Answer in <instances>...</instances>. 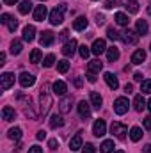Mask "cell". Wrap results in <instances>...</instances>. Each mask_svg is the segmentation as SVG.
Masks as SVG:
<instances>
[{"mask_svg": "<svg viewBox=\"0 0 151 153\" xmlns=\"http://www.w3.org/2000/svg\"><path fill=\"white\" fill-rule=\"evenodd\" d=\"M144 126H146L148 130H151V116H148V117L144 119Z\"/></svg>", "mask_w": 151, "mask_h": 153, "instance_id": "f907efd6", "label": "cell"}, {"mask_svg": "<svg viewBox=\"0 0 151 153\" xmlns=\"http://www.w3.org/2000/svg\"><path fill=\"white\" fill-rule=\"evenodd\" d=\"M141 137H142V130H141L139 126H133V128L130 130V139H132L133 143H137V141H141Z\"/></svg>", "mask_w": 151, "mask_h": 153, "instance_id": "1f68e13d", "label": "cell"}, {"mask_svg": "<svg viewBox=\"0 0 151 153\" xmlns=\"http://www.w3.org/2000/svg\"><path fill=\"white\" fill-rule=\"evenodd\" d=\"M29 153H43V150L36 144V146H30V148H29Z\"/></svg>", "mask_w": 151, "mask_h": 153, "instance_id": "bcb514c9", "label": "cell"}, {"mask_svg": "<svg viewBox=\"0 0 151 153\" xmlns=\"http://www.w3.org/2000/svg\"><path fill=\"white\" fill-rule=\"evenodd\" d=\"M41 2H46V0H41Z\"/></svg>", "mask_w": 151, "mask_h": 153, "instance_id": "6125c7cd", "label": "cell"}, {"mask_svg": "<svg viewBox=\"0 0 151 153\" xmlns=\"http://www.w3.org/2000/svg\"><path fill=\"white\" fill-rule=\"evenodd\" d=\"M21 48H23L21 41H20V39H13V43H11V53H13V55H18V53L21 52Z\"/></svg>", "mask_w": 151, "mask_h": 153, "instance_id": "4dcf8cb0", "label": "cell"}, {"mask_svg": "<svg viewBox=\"0 0 151 153\" xmlns=\"http://www.w3.org/2000/svg\"><path fill=\"white\" fill-rule=\"evenodd\" d=\"M18 9H20V13H21V14H29V13L32 11V2H30V0H23V2L20 4V7H18Z\"/></svg>", "mask_w": 151, "mask_h": 153, "instance_id": "d6a6232c", "label": "cell"}, {"mask_svg": "<svg viewBox=\"0 0 151 153\" xmlns=\"http://www.w3.org/2000/svg\"><path fill=\"white\" fill-rule=\"evenodd\" d=\"M64 125V119H62V116H57V114H53L52 117H50V128H61Z\"/></svg>", "mask_w": 151, "mask_h": 153, "instance_id": "cb8c5ba5", "label": "cell"}, {"mask_svg": "<svg viewBox=\"0 0 151 153\" xmlns=\"http://www.w3.org/2000/svg\"><path fill=\"white\" fill-rule=\"evenodd\" d=\"M126 9H128V13H132V14H135V13H139V2L137 0H128L126 4Z\"/></svg>", "mask_w": 151, "mask_h": 153, "instance_id": "836d02e7", "label": "cell"}, {"mask_svg": "<svg viewBox=\"0 0 151 153\" xmlns=\"http://www.w3.org/2000/svg\"><path fill=\"white\" fill-rule=\"evenodd\" d=\"M48 146H50V150H57L59 148V141L57 139H50L48 141Z\"/></svg>", "mask_w": 151, "mask_h": 153, "instance_id": "7bdbcfd3", "label": "cell"}, {"mask_svg": "<svg viewBox=\"0 0 151 153\" xmlns=\"http://www.w3.org/2000/svg\"><path fill=\"white\" fill-rule=\"evenodd\" d=\"M148 109H150V112H151V98H150V102H148Z\"/></svg>", "mask_w": 151, "mask_h": 153, "instance_id": "91938a15", "label": "cell"}, {"mask_svg": "<svg viewBox=\"0 0 151 153\" xmlns=\"http://www.w3.org/2000/svg\"><path fill=\"white\" fill-rule=\"evenodd\" d=\"M66 91H68V87H66V82H62V80H57V82H53V93H55V94H59V96H64V94H66Z\"/></svg>", "mask_w": 151, "mask_h": 153, "instance_id": "d6986e66", "label": "cell"}, {"mask_svg": "<svg viewBox=\"0 0 151 153\" xmlns=\"http://www.w3.org/2000/svg\"><path fill=\"white\" fill-rule=\"evenodd\" d=\"M34 38H36V29H34V25H27V27L23 29V41L30 43V41H34Z\"/></svg>", "mask_w": 151, "mask_h": 153, "instance_id": "ac0fdd59", "label": "cell"}, {"mask_svg": "<svg viewBox=\"0 0 151 153\" xmlns=\"http://www.w3.org/2000/svg\"><path fill=\"white\" fill-rule=\"evenodd\" d=\"M139 32L137 30H132V29H126L124 32H121V39L126 43V45H137L139 43Z\"/></svg>", "mask_w": 151, "mask_h": 153, "instance_id": "277c9868", "label": "cell"}, {"mask_svg": "<svg viewBox=\"0 0 151 153\" xmlns=\"http://www.w3.org/2000/svg\"><path fill=\"white\" fill-rule=\"evenodd\" d=\"M0 64H5V53L4 52L0 53Z\"/></svg>", "mask_w": 151, "mask_h": 153, "instance_id": "6f0895ef", "label": "cell"}, {"mask_svg": "<svg viewBox=\"0 0 151 153\" xmlns=\"http://www.w3.org/2000/svg\"><path fill=\"white\" fill-rule=\"evenodd\" d=\"M76 46H78L76 39H68V41L64 43V46H62V55H64V57H73L75 52H76Z\"/></svg>", "mask_w": 151, "mask_h": 153, "instance_id": "8992f818", "label": "cell"}, {"mask_svg": "<svg viewBox=\"0 0 151 153\" xmlns=\"http://www.w3.org/2000/svg\"><path fill=\"white\" fill-rule=\"evenodd\" d=\"M146 105H148V103H146V100L142 98V94H137V96L133 98V109H135V111L141 112V111L146 109Z\"/></svg>", "mask_w": 151, "mask_h": 153, "instance_id": "44dd1931", "label": "cell"}, {"mask_svg": "<svg viewBox=\"0 0 151 153\" xmlns=\"http://www.w3.org/2000/svg\"><path fill=\"white\" fill-rule=\"evenodd\" d=\"M115 5H117V0H107L105 2V9H112Z\"/></svg>", "mask_w": 151, "mask_h": 153, "instance_id": "f6af8a7d", "label": "cell"}, {"mask_svg": "<svg viewBox=\"0 0 151 153\" xmlns=\"http://www.w3.org/2000/svg\"><path fill=\"white\" fill-rule=\"evenodd\" d=\"M96 23L98 25H103L105 23V16L103 14H96Z\"/></svg>", "mask_w": 151, "mask_h": 153, "instance_id": "7dc6e473", "label": "cell"}, {"mask_svg": "<svg viewBox=\"0 0 151 153\" xmlns=\"http://www.w3.org/2000/svg\"><path fill=\"white\" fill-rule=\"evenodd\" d=\"M101 68H103V62L98 61V59H94V61H91V62L87 64V71H91V73H100Z\"/></svg>", "mask_w": 151, "mask_h": 153, "instance_id": "ffe728a7", "label": "cell"}, {"mask_svg": "<svg viewBox=\"0 0 151 153\" xmlns=\"http://www.w3.org/2000/svg\"><path fill=\"white\" fill-rule=\"evenodd\" d=\"M150 48H151V46H150Z\"/></svg>", "mask_w": 151, "mask_h": 153, "instance_id": "be15d7a7", "label": "cell"}, {"mask_svg": "<svg viewBox=\"0 0 151 153\" xmlns=\"http://www.w3.org/2000/svg\"><path fill=\"white\" fill-rule=\"evenodd\" d=\"M36 137H38L39 141H43V139H46V132H44V130H39L38 134H36Z\"/></svg>", "mask_w": 151, "mask_h": 153, "instance_id": "c3c4849f", "label": "cell"}, {"mask_svg": "<svg viewBox=\"0 0 151 153\" xmlns=\"http://www.w3.org/2000/svg\"><path fill=\"white\" fill-rule=\"evenodd\" d=\"M16 2H18V0H4V4H5V5H14Z\"/></svg>", "mask_w": 151, "mask_h": 153, "instance_id": "11a10c76", "label": "cell"}, {"mask_svg": "<svg viewBox=\"0 0 151 153\" xmlns=\"http://www.w3.org/2000/svg\"><path fill=\"white\" fill-rule=\"evenodd\" d=\"M89 98H91V105H93L94 109H98V111H100V109H101V103H103L101 96H100L98 93H94V91H93V93L89 94Z\"/></svg>", "mask_w": 151, "mask_h": 153, "instance_id": "7402d4cb", "label": "cell"}, {"mask_svg": "<svg viewBox=\"0 0 151 153\" xmlns=\"http://www.w3.org/2000/svg\"><path fill=\"white\" fill-rule=\"evenodd\" d=\"M115 23L121 25V27H128L130 20H128V16H126L124 13H115Z\"/></svg>", "mask_w": 151, "mask_h": 153, "instance_id": "4316f807", "label": "cell"}, {"mask_svg": "<svg viewBox=\"0 0 151 153\" xmlns=\"http://www.w3.org/2000/svg\"><path fill=\"white\" fill-rule=\"evenodd\" d=\"M44 18H46V7L44 5H38L34 9V20L36 22H43Z\"/></svg>", "mask_w": 151, "mask_h": 153, "instance_id": "603a6c76", "label": "cell"}, {"mask_svg": "<svg viewBox=\"0 0 151 153\" xmlns=\"http://www.w3.org/2000/svg\"><path fill=\"white\" fill-rule=\"evenodd\" d=\"M82 132H78L75 137L70 141V150L71 152H76V150H82V146H84V143H82V135H80Z\"/></svg>", "mask_w": 151, "mask_h": 153, "instance_id": "e0dca14e", "label": "cell"}, {"mask_svg": "<svg viewBox=\"0 0 151 153\" xmlns=\"http://www.w3.org/2000/svg\"><path fill=\"white\" fill-rule=\"evenodd\" d=\"M13 84H14V73H2V76H0V87H2V91H7Z\"/></svg>", "mask_w": 151, "mask_h": 153, "instance_id": "9c48e42d", "label": "cell"}, {"mask_svg": "<svg viewBox=\"0 0 151 153\" xmlns=\"http://www.w3.org/2000/svg\"><path fill=\"white\" fill-rule=\"evenodd\" d=\"M0 22H2L4 25H7L11 32H14V30L18 29V22H16V20H14L11 14H7V13H4V14L0 16Z\"/></svg>", "mask_w": 151, "mask_h": 153, "instance_id": "ba28073f", "label": "cell"}, {"mask_svg": "<svg viewBox=\"0 0 151 153\" xmlns=\"http://www.w3.org/2000/svg\"><path fill=\"white\" fill-rule=\"evenodd\" d=\"M39 103H41V107H39V112L41 116L44 117V116L48 114V111H50V107H52V96L46 93V91H43L41 89V96H39Z\"/></svg>", "mask_w": 151, "mask_h": 153, "instance_id": "7a4b0ae2", "label": "cell"}, {"mask_svg": "<svg viewBox=\"0 0 151 153\" xmlns=\"http://www.w3.org/2000/svg\"><path fill=\"white\" fill-rule=\"evenodd\" d=\"M103 78H105V82H107V85L110 87V89H117L119 87V80H117V76L114 75V73H110V71H107L105 75H103Z\"/></svg>", "mask_w": 151, "mask_h": 153, "instance_id": "9a60e30c", "label": "cell"}, {"mask_svg": "<svg viewBox=\"0 0 151 153\" xmlns=\"http://www.w3.org/2000/svg\"><path fill=\"white\" fill-rule=\"evenodd\" d=\"M18 80H20L21 87H30V85H34V82H36V76L32 75V73H27V71H23V73H20Z\"/></svg>", "mask_w": 151, "mask_h": 153, "instance_id": "30bf717a", "label": "cell"}, {"mask_svg": "<svg viewBox=\"0 0 151 153\" xmlns=\"http://www.w3.org/2000/svg\"><path fill=\"white\" fill-rule=\"evenodd\" d=\"M107 38L112 39V41H117V39H121V34H119L114 27H109V29H107Z\"/></svg>", "mask_w": 151, "mask_h": 153, "instance_id": "d590c367", "label": "cell"}, {"mask_svg": "<svg viewBox=\"0 0 151 153\" xmlns=\"http://www.w3.org/2000/svg\"><path fill=\"white\" fill-rule=\"evenodd\" d=\"M87 27V18L85 16H78L75 22H73V29L75 30H84Z\"/></svg>", "mask_w": 151, "mask_h": 153, "instance_id": "484cf974", "label": "cell"}, {"mask_svg": "<svg viewBox=\"0 0 151 153\" xmlns=\"http://www.w3.org/2000/svg\"><path fill=\"white\" fill-rule=\"evenodd\" d=\"M71 103H73V98H71V96H64V98L61 100V103H59L61 114H68V112L71 111Z\"/></svg>", "mask_w": 151, "mask_h": 153, "instance_id": "4fadbf2b", "label": "cell"}, {"mask_svg": "<svg viewBox=\"0 0 151 153\" xmlns=\"http://www.w3.org/2000/svg\"><path fill=\"white\" fill-rule=\"evenodd\" d=\"M107 59L114 62V61H117L119 59V50L115 48V46H110V48H107Z\"/></svg>", "mask_w": 151, "mask_h": 153, "instance_id": "f546056e", "label": "cell"}, {"mask_svg": "<svg viewBox=\"0 0 151 153\" xmlns=\"http://www.w3.org/2000/svg\"><path fill=\"white\" fill-rule=\"evenodd\" d=\"M128 107H130V103H128V98H124V96H119L115 102H114V112L117 116H123L128 112Z\"/></svg>", "mask_w": 151, "mask_h": 153, "instance_id": "3957f363", "label": "cell"}, {"mask_svg": "<svg viewBox=\"0 0 151 153\" xmlns=\"http://www.w3.org/2000/svg\"><path fill=\"white\" fill-rule=\"evenodd\" d=\"M110 132H112L117 139H124V137H126V134H128V128H126V125L114 121L112 126H110Z\"/></svg>", "mask_w": 151, "mask_h": 153, "instance_id": "5b68a950", "label": "cell"}, {"mask_svg": "<svg viewBox=\"0 0 151 153\" xmlns=\"http://www.w3.org/2000/svg\"><path fill=\"white\" fill-rule=\"evenodd\" d=\"M146 61V52L142 50V48H139V50H135L133 53H132V62L133 64H142Z\"/></svg>", "mask_w": 151, "mask_h": 153, "instance_id": "2e32d148", "label": "cell"}, {"mask_svg": "<svg viewBox=\"0 0 151 153\" xmlns=\"http://www.w3.org/2000/svg\"><path fill=\"white\" fill-rule=\"evenodd\" d=\"M20 150H21V143H20L18 146H16V150H14V153H20Z\"/></svg>", "mask_w": 151, "mask_h": 153, "instance_id": "680465c9", "label": "cell"}, {"mask_svg": "<svg viewBox=\"0 0 151 153\" xmlns=\"http://www.w3.org/2000/svg\"><path fill=\"white\" fill-rule=\"evenodd\" d=\"M114 153H124V152L123 150H117V152H114Z\"/></svg>", "mask_w": 151, "mask_h": 153, "instance_id": "94428289", "label": "cell"}, {"mask_svg": "<svg viewBox=\"0 0 151 153\" xmlns=\"http://www.w3.org/2000/svg\"><path fill=\"white\" fill-rule=\"evenodd\" d=\"M7 137H9L11 141H20V139H21V128H20V126L11 128V130L7 132Z\"/></svg>", "mask_w": 151, "mask_h": 153, "instance_id": "d4e9b609", "label": "cell"}, {"mask_svg": "<svg viewBox=\"0 0 151 153\" xmlns=\"http://www.w3.org/2000/svg\"><path fill=\"white\" fill-rule=\"evenodd\" d=\"M142 153H151V144H146L144 150H142Z\"/></svg>", "mask_w": 151, "mask_h": 153, "instance_id": "9f6ffc18", "label": "cell"}, {"mask_svg": "<svg viewBox=\"0 0 151 153\" xmlns=\"http://www.w3.org/2000/svg\"><path fill=\"white\" fill-rule=\"evenodd\" d=\"M2 117H4L5 121H13V119L16 117L14 109H11V107H4V109H2Z\"/></svg>", "mask_w": 151, "mask_h": 153, "instance_id": "83f0119b", "label": "cell"}, {"mask_svg": "<svg viewBox=\"0 0 151 153\" xmlns=\"http://www.w3.org/2000/svg\"><path fill=\"white\" fill-rule=\"evenodd\" d=\"M53 41H55V36H53L52 30H44V32H41V38H39V45H41V46H50Z\"/></svg>", "mask_w": 151, "mask_h": 153, "instance_id": "7c38bea8", "label": "cell"}, {"mask_svg": "<svg viewBox=\"0 0 151 153\" xmlns=\"http://www.w3.org/2000/svg\"><path fill=\"white\" fill-rule=\"evenodd\" d=\"M73 84H75V87H76V89H80V87H82V84H84L82 76H75V78H73Z\"/></svg>", "mask_w": 151, "mask_h": 153, "instance_id": "ee69618b", "label": "cell"}, {"mask_svg": "<svg viewBox=\"0 0 151 153\" xmlns=\"http://www.w3.org/2000/svg\"><path fill=\"white\" fill-rule=\"evenodd\" d=\"M148 30H150L148 22H146V20H139V22H137V32H139L141 36H146V34H148Z\"/></svg>", "mask_w": 151, "mask_h": 153, "instance_id": "f1b7e54d", "label": "cell"}, {"mask_svg": "<svg viewBox=\"0 0 151 153\" xmlns=\"http://www.w3.org/2000/svg\"><path fill=\"white\" fill-rule=\"evenodd\" d=\"M132 91H133V85H132V84H126V85H124V93H128V94H130Z\"/></svg>", "mask_w": 151, "mask_h": 153, "instance_id": "816d5d0a", "label": "cell"}, {"mask_svg": "<svg viewBox=\"0 0 151 153\" xmlns=\"http://www.w3.org/2000/svg\"><path fill=\"white\" fill-rule=\"evenodd\" d=\"M53 62H55V55H53V53H48V55L43 59V66H44V68H52Z\"/></svg>", "mask_w": 151, "mask_h": 153, "instance_id": "8d00e7d4", "label": "cell"}, {"mask_svg": "<svg viewBox=\"0 0 151 153\" xmlns=\"http://www.w3.org/2000/svg\"><path fill=\"white\" fill-rule=\"evenodd\" d=\"M78 114L82 119H87L89 116H91V105L85 102V100H82V102H78Z\"/></svg>", "mask_w": 151, "mask_h": 153, "instance_id": "5bb4252c", "label": "cell"}, {"mask_svg": "<svg viewBox=\"0 0 151 153\" xmlns=\"http://www.w3.org/2000/svg\"><path fill=\"white\" fill-rule=\"evenodd\" d=\"M68 70H70V62H68L66 59H64V61H59V62H57V71H59V73H66Z\"/></svg>", "mask_w": 151, "mask_h": 153, "instance_id": "74e56055", "label": "cell"}, {"mask_svg": "<svg viewBox=\"0 0 151 153\" xmlns=\"http://www.w3.org/2000/svg\"><path fill=\"white\" fill-rule=\"evenodd\" d=\"M133 78H135V82H142V73H135Z\"/></svg>", "mask_w": 151, "mask_h": 153, "instance_id": "db71d44e", "label": "cell"}, {"mask_svg": "<svg viewBox=\"0 0 151 153\" xmlns=\"http://www.w3.org/2000/svg\"><path fill=\"white\" fill-rule=\"evenodd\" d=\"M87 80L94 84V82H96V73H91V71H87Z\"/></svg>", "mask_w": 151, "mask_h": 153, "instance_id": "681fc988", "label": "cell"}, {"mask_svg": "<svg viewBox=\"0 0 151 153\" xmlns=\"http://www.w3.org/2000/svg\"><path fill=\"white\" fill-rule=\"evenodd\" d=\"M141 91H142V94H151V80L141 82Z\"/></svg>", "mask_w": 151, "mask_h": 153, "instance_id": "f35d334b", "label": "cell"}, {"mask_svg": "<svg viewBox=\"0 0 151 153\" xmlns=\"http://www.w3.org/2000/svg\"><path fill=\"white\" fill-rule=\"evenodd\" d=\"M91 52L94 55H101L103 52H107V45H105V39H94L93 46H91Z\"/></svg>", "mask_w": 151, "mask_h": 153, "instance_id": "8fae6325", "label": "cell"}, {"mask_svg": "<svg viewBox=\"0 0 151 153\" xmlns=\"http://www.w3.org/2000/svg\"><path fill=\"white\" fill-rule=\"evenodd\" d=\"M114 150V141H103V144L100 146V153H112Z\"/></svg>", "mask_w": 151, "mask_h": 153, "instance_id": "e575fe53", "label": "cell"}, {"mask_svg": "<svg viewBox=\"0 0 151 153\" xmlns=\"http://www.w3.org/2000/svg\"><path fill=\"white\" fill-rule=\"evenodd\" d=\"M39 61H41V50H39V48H34V50L30 52V62L36 64Z\"/></svg>", "mask_w": 151, "mask_h": 153, "instance_id": "ab89813d", "label": "cell"}, {"mask_svg": "<svg viewBox=\"0 0 151 153\" xmlns=\"http://www.w3.org/2000/svg\"><path fill=\"white\" fill-rule=\"evenodd\" d=\"M93 134H94L96 137H103V135L107 134V125H105L103 119H96V121H94V125H93Z\"/></svg>", "mask_w": 151, "mask_h": 153, "instance_id": "52a82bcc", "label": "cell"}, {"mask_svg": "<svg viewBox=\"0 0 151 153\" xmlns=\"http://www.w3.org/2000/svg\"><path fill=\"white\" fill-rule=\"evenodd\" d=\"M68 34H70L68 30H62V32L59 34V39H66V38H68Z\"/></svg>", "mask_w": 151, "mask_h": 153, "instance_id": "f5cc1de1", "label": "cell"}, {"mask_svg": "<svg viewBox=\"0 0 151 153\" xmlns=\"http://www.w3.org/2000/svg\"><path fill=\"white\" fill-rule=\"evenodd\" d=\"M82 153H96V148H94L91 143H87V144L82 146Z\"/></svg>", "mask_w": 151, "mask_h": 153, "instance_id": "b9f144b4", "label": "cell"}, {"mask_svg": "<svg viewBox=\"0 0 151 153\" xmlns=\"http://www.w3.org/2000/svg\"><path fill=\"white\" fill-rule=\"evenodd\" d=\"M78 53H80V57H82V59H87V57H89V53H91V50H89V46L80 45V46H78Z\"/></svg>", "mask_w": 151, "mask_h": 153, "instance_id": "60d3db41", "label": "cell"}, {"mask_svg": "<svg viewBox=\"0 0 151 153\" xmlns=\"http://www.w3.org/2000/svg\"><path fill=\"white\" fill-rule=\"evenodd\" d=\"M64 13H66V4H61L55 9H52L50 11V23L52 25H61L64 22Z\"/></svg>", "mask_w": 151, "mask_h": 153, "instance_id": "6da1fadb", "label": "cell"}]
</instances>
